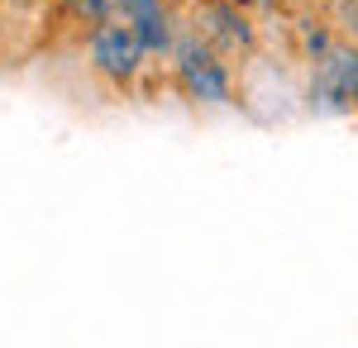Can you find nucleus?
I'll list each match as a JSON object with an SVG mask.
<instances>
[{"label":"nucleus","mask_w":358,"mask_h":348,"mask_svg":"<svg viewBox=\"0 0 358 348\" xmlns=\"http://www.w3.org/2000/svg\"><path fill=\"white\" fill-rule=\"evenodd\" d=\"M167 81L182 101L206 110H229L239 106V77H234V62L210 43L201 38L192 24H182L172 53H167Z\"/></svg>","instance_id":"1"},{"label":"nucleus","mask_w":358,"mask_h":348,"mask_svg":"<svg viewBox=\"0 0 358 348\" xmlns=\"http://www.w3.org/2000/svg\"><path fill=\"white\" fill-rule=\"evenodd\" d=\"M82 57H86V72L96 81H106L110 91H134L138 81L148 77V67H153V57L143 48V38L134 34L129 20H120V15H106L101 24L82 29Z\"/></svg>","instance_id":"2"},{"label":"nucleus","mask_w":358,"mask_h":348,"mask_svg":"<svg viewBox=\"0 0 358 348\" xmlns=\"http://www.w3.org/2000/svg\"><path fill=\"white\" fill-rule=\"evenodd\" d=\"M187 24L201 38H210L229 62H248L263 43L258 10H248L239 0H187Z\"/></svg>","instance_id":"3"},{"label":"nucleus","mask_w":358,"mask_h":348,"mask_svg":"<svg viewBox=\"0 0 358 348\" xmlns=\"http://www.w3.org/2000/svg\"><path fill=\"white\" fill-rule=\"evenodd\" d=\"M306 106L315 115H358V43L339 38L320 62H310Z\"/></svg>","instance_id":"4"},{"label":"nucleus","mask_w":358,"mask_h":348,"mask_svg":"<svg viewBox=\"0 0 358 348\" xmlns=\"http://www.w3.org/2000/svg\"><path fill=\"white\" fill-rule=\"evenodd\" d=\"M120 20L134 24V34L143 38V48H148L153 62H167L177 34H182V24H187V15L177 10V0H124Z\"/></svg>","instance_id":"5"},{"label":"nucleus","mask_w":358,"mask_h":348,"mask_svg":"<svg viewBox=\"0 0 358 348\" xmlns=\"http://www.w3.org/2000/svg\"><path fill=\"white\" fill-rule=\"evenodd\" d=\"M292 38H296V53H301L306 67H310V62H320V57L339 43V34H334V24L325 20V10H315V15H296Z\"/></svg>","instance_id":"6"},{"label":"nucleus","mask_w":358,"mask_h":348,"mask_svg":"<svg viewBox=\"0 0 358 348\" xmlns=\"http://www.w3.org/2000/svg\"><path fill=\"white\" fill-rule=\"evenodd\" d=\"M48 5H53L57 20H67L72 29H91V24H101V20L110 15L106 0H48Z\"/></svg>","instance_id":"7"},{"label":"nucleus","mask_w":358,"mask_h":348,"mask_svg":"<svg viewBox=\"0 0 358 348\" xmlns=\"http://www.w3.org/2000/svg\"><path fill=\"white\" fill-rule=\"evenodd\" d=\"M325 20L334 24L339 38L358 43V0H325Z\"/></svg>","instance_id":"8"},{"label":"nucleus","mask_w":358,"mask_h":348,"mask_svg":"<svg viewBox=\"0 0 358 348\" xmlns=\"http://www.w3.org/2000/svg\"><path fill=\"white\" fill-rule=\"evenodd\" d=\"M239 5H248V10H258V15H273L277 0H239Z\"/></svg>","instance_id":"9"},{"label":"nucleus","mask_w":358,"mask_h":348,"mask_svg":"<svg viewBox=\"0 0 358 348\" xmlns=\"http://www.w3.org/2000/svg\"><path fill=\"white\" fill-rule=\"evenodd\" d=\"M5 34H10V15H5V0H0V43H5Z\"/></svg>","instance_id":"10"},{"label":"nucleus","mask_w":358,"mask_h":348,"mask_svg":"<svg viewBox=\"0 0 358 348\" xmlns=\"http://www.w3.org/2000/svg\"><path fill=\"white\" fill-rule=\"evenodd\" d=\"M106 5H110V15H120V10H124V0H106Z\"/></svg>","instance_id":"11"}]
</instances>
